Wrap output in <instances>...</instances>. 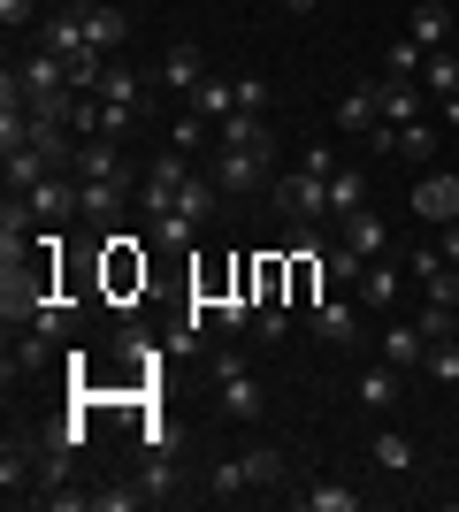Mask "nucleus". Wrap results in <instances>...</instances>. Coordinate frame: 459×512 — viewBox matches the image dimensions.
I'll return each mask as SVG.
<instances>
[{
    "instance_id": "nucleus-37",
    "label": "nucleus",
    "mask_w": 459,
    "mask_h": 512,
    "mask_svg": "<svg viewBox=\"0 0 459 512\" xmlns=\"http://www.w3.org/2000/svg\"><path fill=\"white\" fill-rule=\"evenodd\" d=\"M138 505H146L138 482H123V490H92V512H138Z\"/></svg>"
},
{
    "instance_id": "nucleus-20",
    "label": "nucleus",
    "mask_w": 459,
    "mask_h": 512,
    "mask_svg": "<svg viewBox=\"0 0 459 512\" xmlns=\"http://www.w3.org/2000/svg\"><path fill=\"white\" fill-rule=\"evenodd\" d=\"M123 199H131V184H85L77 176V214H92V222H115Z\"/></svg>"
},
{
    "instance_id": "nucleus-15",
    "label": "nucleus",
    "mask_w": 459,
    "mask_h": 512,
    "mask_svg": "<svg viewBox=\"0 0 459 512\" xmlns=\"http://www.w3.org/2000/svg\"><path fill=\"white\" fill-rule=\"evenodd\" d=\"M360 207H368V169L337 161V176H329V222H352Z\"/></svg>"
},
{
    "instance_id": "nucleus-4",
    "label": "nucleus",
    "mask_w": 459,
    "mask_h": 512,
    "mask_svg": "<svg viewBox=\"0 0 459 512\" xmlns=\"http://www.w3.org/2000/svg\"><path fill=\"white\" fill-rule=\"evenodd\" d=\"M69 176H85V184H138L146 169H131L115 138H77V161H69Z\"/></svg>"
},
{
    "instance_id": "nucleus-27",
    "label": "nucleus",
    "mask_w": 459,
    "mask_h": 512,
    "mask_svg": "<svg viewBox=\"0 0 459 512\" xmlns=\"http://www.w3.org/2000/svg\"><path fill=\"white\" fill-rule=\"evenodd\" d=\"M383 123H421V100H429V92L421 85H398V77H383Z\"/></svg>"
},
{
    "instance_id": "nucleus-21",
    "label": "nucleus",
    "mask_w": 459,
    "mask_h": 512,
    "mask_svg": "<svg viewBox=\"0 0 459 512\" xmlns=\"http://www.w3.org/2000/svg\"><path fill=\"white\" fill-rule=\"evenodd\" d=\"M398 291H406V276H398L391 260H368V276H360L352 299H360V306H398Z\"/></svg>"
},
{
    "instance_id": "nucleus-42",
    "label": "nucleus",
    "mask_w": 459,
    "mask_h": 512,
    "mask_svg": "<svg viewBox=\"0 0 459 512\" xmlns=\"http://www.w3.org/2000/svg\"><path fill=\"white\" fill-rule=\"evenodd\" d=\"M0 23H8V31H23V23H39V0H0Z\"/></svg>"
},
{
    "instance_id": "nucleus-11",
    "label": "nucleus",
    "mask_w": 459,
    "mask_h": 512,
    "mask_svg": "<svg viewBox=\"0 0 459 512\" xmlns=\"http://www.w3.org/2000/svg\"><path fill=\"white\" fill-rule=\"evenodd\" d=\"M215 390H222V413H230V421H261V413H268L261 383H253V367H238V375H215Z\"/></svg>"
},
{
    "instance_id": "nucleus-2",
    "label": "nucleus",
    "mask_w": 459,
    "mask_h": 512,
    "mask_svg": "<svg viewBox=\"0 0 459 512\" xmlns=\"http://www.w3.org/2000/svg\"><path fill=\"white\" fill-rule=\"evenodd\" d=\"M192 153H176V146H161L146 161V176H138V199H146V214H176V192L192 184Z\"/></svg>"
},
{
    "instance_id": "nucleus-7",
    "label": "nucleus",
    "mask_w": 459,
    "mask_h": 512,
    "mask_svg": "<svg viewBox=\"0 0 459 512\" xmlns=\"http://www.w3.org/2000/svg\"><path fill=\"white\" fill-rule=\"evenodd\" d=\"M314 337H322L329 352H352V344H360V299H322L314 306Z\"/></svg>"
},
{
    "instance_id": "nucleus-34",
    "label": "nucleus",
    "mask_w": 459,
    "mask_h": 512,
    "mask_svg": "<svg viewBox=\"0 0 459 512\" xmlns=\"http://www.w3.org/2000/svg\"><path fill=\"white\" fill-rule=\"evenodd\" d=\"M245 474H253V490H276V482H284V451L253 444V451H245Z\"/></svg>"
},
{
    "instance_id": "nucleus-9",
    "label": "nucleus",
    "mask_w": 459,
    "mask_h": 512,
    "mask_svg": "<svg viewBox=\"0 0 459 512\" xmlns=\"http://www.w3.org/2000/svg\"><path fill=\"white\" fill-rule=\"evenodd\" d=\"M414 214L421 222H459V169H437L414 184Z\"/></svg>"
},
{
    "instance_id": "nucleus-22",
    "label": "nucleus",
    "mask_w": 459,
    "mask_h": 512,
    "mask_svg": "<svg viewBox=\"0 0 459 512\" xmlns=\"http://www.w3.org/2000/svg\"><path fill=\"white\" fill-rule=\"evenodd\" d=\"M245 490H253V474H245V451H238V459H215V467H207V497H215V505H238Z\"/></svg>"
},
{
    "instance_id": "nucleus-24",
    "label": "nucleus",
    "mask_w": 459,
    "mask_h": 512,
    "mask_svg": "<svg viewBox=\"0 0 459 512\" xmlns=\"http://www.w3.org/2000/svg\"><path fill=\"white\" fill-rule=\"evenodd\" d=\"M337 230H345V245H360L368 260H383V245H391V230H383V214H375V207H360L352 222H337Z\"/></svg>"
},
{
    "instance_id": "nucleus-16",
    "label": "nucleus",
    "mask_w": 459,
    "mask_h": 512,
    "mask_svg": "<svg viewBox=\"0 0 459 512\" xmlns=\"http://www.w3.org/2000/svg\"><path fill=\"white\" fill-rule=\"evenodd\" d=\"M31 214H39V222H69V214H77V176H46V184H31Z\"/></svg>"
},
{
    "instance_id": "nucleus-3",
    "label": "nucleus",
    "mask_w": 459,
    "mask_h": 512,
    "mask_svg": "<svg viewBox=\"0 0 459 512\" xmlns=\"http://www.w3.org/2000/svg\"><path fill=\"white\" fill-rule=\"evenodd\" d=\"M207 176H215L222 192H268V176H276V153H261V146H215Z\"/></svg>"
},
{
    "instance_id": "nucleus-13",
    "label": "nucleus",
    "mask_w": 459,
    "mask_h": 512,
    "mask_svg": "<svg viewBox=\"0 0 459 512\" xmlns=\"http://www.w3.org/2000/svg\"><path fill=\"white\" fill-rule=\"evenodd\" d=\"M375 123H383V92H375V85H345V100H337V130L368 138Z\"/></svg>"
},
{
    "instance_id": "nucleus-12",
    "label": "nucleus",
    "mask_w": 459,
    "mask_h": 512,
    "mask_svg": "<svg viewBox=\"0 0 459 512\" xmlns=\"http://www.w3.org/2000/svg\"><path fill=\"white\" fill-rule=\"evenodd\" d=\"M16 85H23V100H39V92H62L69 85V54H31V62H16Z\"/></svg>"
},
{
    "instance_id": "nucleus-6",
    "label": "nucleus",
    "mask_w": 459,
    "mask_h": 512,
    "mask_svg": "<svg viewBox=\"0 0 459 512\" xmlns=\"http://www.w3.org/2000/svg\"><path fill=\"white\" fill-rule=\"evenodd\" d=\"M77 16H85V46L92 54H115V46L131 39V16H123L115 0H77Z\"/></svg>"
},
{
    "instance_id": "nucleus-5",
    "label": "nucleus",
    "mask_w": 459,
    "mask_h": 512,
    "mask_svg": "<svg viewBox=\"0 0 459 512\" xmlns=\"http://www.w3.org/2000/svg\"><path fill=\"white\" fill-rule=\"evenodd\" d=\"M406 276L421 283V299H429V306H459V268L437 253V245H414V253H406Z\"/></svg>"
},
{
    "instance_id": "nucleus-33",
    "label": "nucleus",
    "mask_w": 459,
    "mask_h": 512,
    "mask_svg": "<svg viewBox=\"0 0 459 512\" xmlns=\"http://www.w3.org/2000/svg\"><path fill=\"white\" fill-rule=\"evenodd\" d=\"M421 62H429V54H421L414 39H398L391 54H383V77H398V85H421Z\"/></svg>"
},
{
    "instance_id": "nucleus-17",
    "label": "nucleus",
    "mask_w": 459,
    "mask_h": 512,
    "mask_svg": "<svg viewBox=\"0 0 459 512\" xmlns=\"http://www.w3.org/2000/svg\"><path fill=\"white\" fill-rule=\"evenodd\" d=\"M406 39H414L421 54H444V39H452V8H444V0H421L414 23H406Z\"/></svg>"
},
{
    "instance_id": "nucleus-14",
    "label": "nucleus",
    "mask_w": 459,
    "mask_h": 512,
    "mask_svg": "<svg viewBox=\"0 0 459 512\" xmlns=\"http://www.w3.org/2000/svg\"><path fill=\"white\" fill-rule=\"evenodd\" d=\"M215 146H261V153H276V130L261 123V107H238V115H222V123H215Z\"/></svg>"
},
{
    "instance_id": "nucleus-1",
    "label": "nucleus",
    "mask_w": 459,
    "mask_h": 512,
    "mask_svg": "<svg viewBox=\"0 0 459 512\" xmlns=\"http://www.w3.org/2000/svg\"><path fill=\"white\" fill-rule=\"evenodd\" d=\"M268 207L284 214V222H329V176L276 169V176H268Z\"/></svg>"
},
{
    "instance_id": "nucleus-35",
    "label": "nucleus",
    "mask_w": 459,
    "mask_h": 512,
    "mask_svg": "<svg viewBox=\"0 0 459 512\" xmlns=\"http://www.w3.org/2000/svg\"><path fill=\"white\" fill-rule=\"evenodd\" d=\"M421 375H429V383H459V337L429 344V360H421Z\"/></svg>"
},
{
    "instance_id": "nucleus-19",
    "label": "nucleus",
    "mask_w": 459,
    "mask_h": 512,
    "mask_svg": "<svg viewBox=\"0 0 459 512\" xmlns=\"http://www.w3.org/2000/svg\"><path fill=\"white\" fill-rule=\"evenodd\" d=\"M322 276L337 283V291H360V276H368V253H360V245H345V237H337V245H329V253H322Z\"/></svg>"
},
{
    "instance_id": "nucleus-40",
    "label": "nucleus",
    "mask_w": 459,
    "mask_h": 512,
    "mask_svg": "<svg viewBox=\"0 0 459 512\" xmlns=\"http://www.w3.org/2000/svg\"><path fill=\"white\" fill-rule=\"evenodd\" d=\"M253 299H261V306H268V299H284V260H276V253L261 260V276H253Z\"/></svg>"
},
{
    "instance_id": "nucleus-26",
    "label": "nucleus",
    "mask_w": 459,
    "mask_h": 512,
    "mask_svg": "<svg viewBox=\"0 0 459 512\" xmlns=\"http://www.w3.org/2000/svg\"><path fill=\"white\" fill-rule=\"evenodd\" d=\"M138 490H146V505H169L176 497V451H153L146 467H138Z\"/></svg>"
},
{
    "instance_id": "nucleus-44",
    "label": "nucleus",
    "mask_w": 459,
    "mask_h": 512,
    "mask_svg": "<svg viewBox=\"0 0 459 512\" xmlns=\"http://www.w3.org/2000/svg\"><path fill=\"white\" fill-rule=\"evenodd\" d=\"M284 8H291V16H314V8H322V0H284Z\"/></svg>"
},
{
    "instance_id": "nucleus-29",
    "label": "nucleus",
    "mask_w": 459,
    "mask_h": 512,
    "mask_svg": "<svg viewBox=\"0 0 459 512\" xmlns=\"http://www.w3.org/2000/svg\"><path fill=\"white\" fill-rule=\"evenodd\" d=\"M192 115H207V123H222V115H238V85H222V77H207V85L192 92Z\"/></svg>"
},
{
    "instance_id": "nucleus-36",
    "label": "nucleus",
    "mask_w": 459,
    "mask_h": 512,
    "mask_svg": "<svg viewBox=\"0 0 459 512\" xmlns=\"http://www.w3.org/2000/svg\"><path fill=\"white\" fill-rule=\"evenodd\" d=\"M253 329H261V344H284V337H291V314H284V299H268L261 314H253Z\"/></svg>"
},
{
    "instance_id": "nucleus-23",
    "label": "nucleus",
    "mask_w": 459,
    "mask_h": 512,
    "mask_svg": "<svg viewBox=\"0 0 459 512\" xmlns=\"http://www.w3.org/2000/svg\"><path fill=\"white\" fill-rule=\"evenodd\" d=\"M375 467H383V474H414L421 467L414 436H406V428H383V436H375Z\"/></svg>"
},
{
    "instance_id": "nucleus-25",
    "label": "nucleus",
    "mask_w": 459,
    "mask_h": 512,
    "mask_svg": "<svg viewBox=\"0 0 459 512\" xmlns=\"http://www.w3.org/2000/svg\"><path fill=\"white\" fill-rule=\"evenodd\" d=\"M383 360H391V367H421V360H429L421 321H406V329H383Z\"/></svg>"
},
{
    "instance_id": "nucleus-39",
    "label": "nucleus",
    "mask_w": 459,
    "mask_h": 512,
    "mask_svg": "<svg viewBox=\"0 0 459 512\" xmlns=\"http://www.w3.org/2000/svg\"><path fill=\"white\" fill-rule=\"evenodd\" d=\"M199 130H207V115H192V107H184V115L169 123V146H176V153H199Z\"/></svg>"
},
{
    "instance_id": "nucleus-41",
    "label": "nucleus",
    "mask_w": 459,
    "mask_h": 512,
    "mask_svg": "<svg viewBox=\"0 0 459 512\" xmlns=\"http://www.w3.org/2000/svg\"><path fill=\"white\" fill-rule=\"evenodd\" d=\"M192 230H199L192 214H153V237H161V245H184Z\"/></svg>"
},
{
    "instance_id": "nucleus-31",
    "label": "nucleus",
    "mask_w": 459,
    "mask_h": 512,
    "mask_svg": "<svg viewBox=\"0 0 459 512\" xmlns=\"http://www.w3.org/2000/svg\"><path fill=\"white\" fill-rule=\"evenodd\" d=\"M306 512H360V490H345V482H314V490H299Z\"/></svg>"
},
{
    "instance_id": "nucleus-10",
    "label": "nucleus",
    "mask_w": 459,
    "mask_h": 512,
    "mask_svg": "<svg viewBox=\"0 0 459 512\" xmlns=\"http://www.w3.org/2000/svg\"><path fill=\"white\" fill-rule=\"evenodd\" d=\"M153 92H161V77H138V69H123V62H108V77H100V100L138 107V115L153 107Z\"/></svg>"
},
{
    "instance_id": "nucleus-45",
    "label": "nucleus",
    "mask_w": 459,
    "mask_h": 512,
    "mask_svg": "<svg viewBox=\"0 0 459 512\" xmlns=\"http://www.w3.org/2000/svg\"><path fill=\"white\" fill-rule=\"evenodd\" d=\"M452 337H459V314H452Z\"/></svg>"
},
{
    "instance_id": "nucleus-8",
    "label": "nucleus",
    "mask_w": 459,
    "mask_h": 512,
    "mask_svg": "<svg viewBox=\"0 0 459 512\" xmlns=\"http://www.w3.org/2000/svg\"><path fill=\"white\" fill-rule=\"evenodd\" d=\"M153 77H161V85H169V92H184V100H192V92L207 85V54H199L192 39H176L169 54H161V69H153Z\"/></svg>"
},
{
    "instance_id": "nucleus-18",
    "label": "nucleus",
    "mask_w": 459,
    "mask_h": 512,
    "mask_svg": "<svg viewBox=\"0 0 459 512\" xmlns=\"http://www.w3.org/2000/svg\"><path fill=\"white\" fill-rule=\"evenodd\" d=\"M39 46L46 54H85V16H77V8H54V16L39 23Z\"/></svg>"
},
{
    "instance_id": "nucleus-38",
    "label": "nucleus",
    "mask_w": 459,
    "mask_h": 512,
    "mask_svg": "<svg viewBox=\"0 0 459 512\" xmlns=\"http://www.w3.org/2000/svg\"><path fill=\"white\" fill-rule=\"evenodd\" d=\"M452 314H459V306H429V299H421V337H429V344H444V337H452Z\"/></svg>"
},
{
    "instance_id": "nucleus-43",
    "label": "nucleus",
    "mask_w": 459,
    "mask_h": 512,
    "mask_svg": "<svg viewBox=\"0 0 459 512\" xmlns=\"http://www.w3.org/2000/svg\"><path fill=\"white\" fill-rule=\"evenodd\" d=\"M299 169H314V176H337V153H329V146H322V138H314V146H306V153H299Z\"/></svg>"
},
{
    "instance_id": "nucleus-30",
    "label": "nucleus",
    "mask_w": 459,
    "mask_h": 512,
    "mask_svg": "<svg viewBox=\"0 0 459 512\" xmlns=\"http://www.w3.org/2000/svg\"><path fill=\"white\" fill-rule=\"evenodd\" d=\"M421 92H429V100H459V62L452 54H429V62H421Z\"/></svg>"
},
{
    "instance_id": "nucleus-32",
    "label": "nucleus",
    "mask_w": 459,
    "mask_h": 512,
    "mask_svg": "<svg viewBox=\"0 0 459 512\" xmlns=\"http://www.w3.org/2000/svg\"><path fill=\"white\" fill-rule=\"evenodd\" d=\"M360 406H375V413L398 406V367H368V375H360Z\"/></svg>"
},
{
    "instance_id": "nucleus-28",
    "label": "nucleus",
    "mask_w": 459,
    "mask_h": 512,
    "mask_svg": "<svg viewBox=\"0 0 459 512\" xmlns=\"http://www.w3.org/2000/svg\"><path fill=\"white\" fill-rule=\"evenodd\" d=\"M429 153H437L429 123H391V161H429Z\"/></svg>"
}]
</instances>
